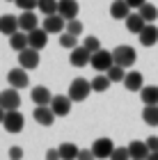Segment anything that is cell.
<instances>
[{"instance_id":"6da1fadb","label":"cell","mask_w":158,"mask_h":160,"mask_svg":"<svg viewBox=\"0 0 158 160\" xmlns=\"http://www.w3.org/2000/svg\"><path fill=\"white\" fill-rule=\"evenodd\" d=\"M94 92L92 89V82L89 80H85V78H76V80H71V85H69V92H67V96L71 101H83L89 96V94Z\"/></svg>"},{"instance_id":"7a4b0ae2","label":"cell","mask_w":158,"mask_h":160,"mask_svg":"<svg viewBox=\"0 0 158 160\" xmlns=\"http://www.w3.org/2000/svg\"><path fill=\"white\" fill-rule=\"evenodd\" d=\"M94 71H99V73H108L112 67H115V55H112V50H105L101 48L99 53L92 55V64H89Z\"/></svg>"},{"instance_id":"3957f363","label":"cell","mask_w":158,"mask_h":160,"mask_svg":"<svg viewBox=\"0 0 158 160\" xmlns=\"http://www.w3.org/2000/svg\"><path fill=\"white\" fill-rule=\"evenodd\" d=\"M112 55H115V64H119V67H124V69H131L135 60H138V53H135V48L133 46H126V43H121V46H117L112 50Z\"/></svg>"},{"instance_id":"277c9868","label":"cell","mask_w":158,"mask_h":160,"mask_svg":"<svg viewBox=\"0 0 158 160\" xmlns=\"http://www.w3.org/2000/svg\"><path fill=\"white\" fill-rule=\"evenodd\" d=\"M89 149L94 151L96 160H110L112 151L117 149V147H115V142L110 140V137H99V140H94V144H92Z\"/></svg>"},{"instance_id":"5b68a950","label":"cell","mask_w":158,"mask_h":160,"mask_svg":"<svg viewBox=\"0 0 158 160\" xmlns=\"http://www.w3.org/2000/svg\"><path fill=\"white\" fill-rule=\"evenodd\" d=\"M0 108L7 110V112L18 110V108H21V94H18V89L9 87V89H3V92H0Z\"/></svg>"},{"instance_id":"8992f818","label":"cell","mask_w":158,"mask_h":160,"mask_svg":"<svg viewBox=\"0 0 158 160\" xmlns=\"http://www.w3.org/2000/svg\"><path fill=\"white\" fill-rule=\"evenodd\" d=\"M39 62H41L39 50H34V48H25V50H21V53H18V67H21V69H25V71L37 69V67H39Z\"/></svg>"},{"instance_id":"52a82bcc","label":"cell","mask_w":158,"mask_h":160,"mask_svg":"<svg viewBox=\"0 0 158 160\" xmlns=\"http://www.w3.org/2000/svg\"><path fill=\"white\" fill-rule=\"evenodd\" d=\"M23 123H25V117L18 110H12V112L5 114L3 128L7 130V133H21V130H23Z\"/></svg>"},{"instance_id":"ba28073f","label":"cell","mask_w":158,"mask_h":160,"mask_svg":"<svg viewBox=\"0 0 158 160\" xmlns=\"http://www.w3.org/2000/svg\"><path fill=\"white\" fill-rule=\"evenodd\" d=\"M69 62H71V67H76V69H83V67H87V64H92V53L85 46H78L71 50V55H69Z\"/></svg>"},{"instance_id":"9c48e42d","label":"cell","mask_w":158,"mask_h":160,"mask_svg":"<svg viewBox=\"0 0 158 160\" xmlns=\"http://www.w3.org/2000/svg\"><path fill=\"white\" fill-rule=\"evenodd\" d=\"M28 80H30V76H28L25 69H9V73H7V82H9V87H14V89H23V87H28Z\"/></svg>"},{"instance_id":"30bf717a","label":"cell","mask_w":158,"mask_h":160,"mask_svg":"<svg viewBox=\"0 0 158 160\" xmlns=\"http://www.w3.org/2000/svg\"><path fill=\"white\" fill-rule=\"evenodd\" d=\"M32 117H34V121H37L39 126H53V121H55L57 114L53 112L51 105H37L34 112H32Z\"/></svg>"},{"instance_id":"8fae6325","label":"cell","mask_w":158,"mask_h":160,"mask_svg":"<svg viewBox=\"0 0 158 160\" xmlns=\"http://www.w3.org/2000/svg\"><path fill=\"white\" fill-rule=\"evenodd\" d=\"M44 30L48 34H62V30H67V21H64L60 14H53V16H46L44 18Z\"/></svg>"},{"instance_id":"7c38bea8","label":"cell","mask_w":158,"mask_h":160,"mask_svg":"<svg viewBox=\"0 0 158 160\" xmlns=\"http://www.w3.org/2000/svg\"><path fill=\"white\" fill-rule=\"evenodd\" d=\"M18 30H21L18 16H12V14H3V16H0V34L12 37V34H16Z\"/></svg>"},{"instance_id":"4fadbf2b","label":"cell","mask_w":158,"mask_h":160,"mask_svg":"<svg viewBox=\"0 0 158 160\" xmlns=\"http://www.w3.org/2000/svg\"><path fill=\"white\" fill-rule=\"evenodd\" d=\"M71 101L69 96H64V94H57V96H53L51 101V108H53V112L57 114V117H67V114L71 112Z\"/></svg>"},{"instance_id":"5bb4252c","label":"cell","mask_w":158,"mask_h":160,"mask_svg":"<svg viewBox=\"0 0 158 160\" xmlns=\"http://www.w3.org/2000/svg\"><path fill=\"white\" fill-rule=\"evenodd\" d=\"M131 5L126 2V0H112V5H110V16L115 21H126L128 16H131Z\"/></svg>"},{"instance_id":"9a60e30c","label":"cell","mask_w":158,"mask_h":160,"mask_svg":"<svg viewBox=\"0 0 158 160\" xmlns=\"http://www.w3.org/2000/svg\"><path fill=\"white\" fill-rule=\"evenodd\" d=\"M78 9H80L78 0H60V9H57V14H60L64 21H74V18H78Z\"/></svg>"},{"instance_id":"2e32d148","label":"cell","mask_w":158,"mask_h":160,"mask_svg":"<svg viewBox=\"0 0 158 160\" xmlns=\"http://www.w3.org/2000/svg\"><path fill=\"white\" fill-rule=\"evenodd\" d=\"M124 87L128 92H142L145 89V76L140 71H128L124 78Z\"/></svg>"},{"instance_id":"e0dca14e","label":"cell","mask_w":158,"mask_h":160,"mask_svg":"<svg viewBox=\"0 0 158 160\" xmlns=\"http://www.w3.org/2000/svg\"><path fill=\"white\" fill-rule=\"evenodd\" d=\"M138 37H140V43L145 48L156 46V43H158V28H156V23H147V28L138 34Z\"/></svg>"},{"instance_id":"ac0fdd59","label":"cell","mask_w":158,"mask_h":160,"mask_svg":"<svg viewBox=\"0 0 158 160\" xmlns=\"http://www.w3.org/2000/svg\"><path fill=\"white\" fill-rule=\"evenodd\" d=\"M18 25H21V32H28V34H30L32 30H37V28H39V18H37V14H34V12H21V16H18Z\"/></svg>"},{"instance_id":"d6986e66","label":"cell","mask_w":158,"mask_h":160,"mask_svg":"<svg viewBox=\"0 0 158 160\" xmlns=\"http://www.w3.org/2000/svg\"><path fill=\"white\" fill-rule=\"evenodd\" d=\"M128 153H131L133 160H147L149 153H151V149L147 147V142H142V140H133L131 144H128Z\"/></svg>"},{"instance_id":"ffe728a7","label":"cell","mask_w":158,"mask_h":160,"mask_svg":"<svg viewBox=\"0 0 158 160\" xmlns=\"http://www.w3.org/2000/svg\"><path fill=\"white\" fill-rule=\"evenodd\" d=\"M32 101H34V105H51V101H53V94L48 87L44 85H37V87H32Z\"/></svg>"},{"instance_id":"44dd1931","label":"cell","mask_w":158,"mask_h":160,"mask_svg":"<svg viewBox=\"0 0 158 160\" xmlns=\"http://www.w3.org/2000/svg\"><path fill=\"white\" fill-rule=\"evenodd\" d=\"M28 41H30V48L41 50V48H46V43H48V32L44 28H37V30H32L28 34Z\"/></svg>"},{"instance_id":"7402d4cb","label":"cell","mask_w":158,"mask_h":160,"mask_svg":"<svg viewBox=\"0 0 158 160\" xmlns=\"http://www.w3.org/2000/svg\"><path fill=\"white\" fill-rule=\"evenodd\" d=\"M147 28V21L140 16V12H133L131 16L126 18V30L128 32H133V34H140L142 30Z\"/></svg>"},{"instance_id":"603a6c76","label":"cell","mask_w":158,"mask_h":160,"mask_svg":"<svg viewBox=\"0 0 158 160\" xmlns=\"http://www.w3.org/2000/svg\"><path fill=\"white\" fill-rule=\"evenodd\" d=\"M9 48L12 50H16V53H21V50H25V48H30V41H28V32H16V34H12L9 37Z\"/></svg>"},{"instance_id":"cb8c5ba5","label":"cell","mask_w":158,"mask_h":160,"mask_svg":"<svg viewBox=\"0 0 158 160\" xmlns=\"http://www.w3.org/2000/svg\"><path fill=\"white\" fill-rule=\"evenodd\" d=\"M140 98L145 105H158V87L156 85H145V89L140 92Z\"/></svg>"},{"instance_id":"d4e9b609","label":"cell","mask_w":158,"mask_h":160,"mask_svg":"<svg viewBox=\"0 0 158 160\" xmlns=\"http://www.w3.org/2000/svg\"><path fill=\"white\" fill-rule=\"evenodd\" d=\"M57 149H60V158L62 160H78V153H80V149H78L74 142H62Z\"/></svg>"},{"instance_id":"484cf974","label":"cell","mask_w":158,"mask_h":160,"mask_svg":"<svg viewBox=\"0 0 158 160\" xmlns=\"http://www.w3.org/2000/svg\"><path fill=\"white\" fill-rule=\"evenodd\" d=\"M142 121H145L147 126L156 128L158 126V105H145V110H142Z\"/></svg>"},{"instance_id":"4316f807","label":"cell","mask_w":158,"mask_h":160,"mask_svg":"<svg viewBox=\"0 0 158 160\" xmlns=\"http://www.w3.org/2000/svg\"><path fill=\"white\" fill-rule=\"evenodd\" d=\"M138 12H140V16L145 18L147 23H156V21H158V7H156V5H151V2L142 5Z\"/></svg>"},{"instance_id":"83f0119b","label":"cell","mask_w":158,"mask_h":160,"mask_svg":"<svg viewBox=\"0 0 158 160\" xmlns=\"http://www.w3.org/2000/svg\"><path fill=\"white\" fill-rule=\"evenodd\" d=\"M60 9V0H39V12L44 16H53Z\"/></svg>"},{"instance_id":"f1b7e54d","label":"cell","mask_w":158,"mask_h":160,"mask_svg":"<svg viewBox=\"0 0 158 160\" xmlns=\"http://www.w3.org/2000/svg\"><path fill=\"white\" fill-rule=\"evenodd\" d=\"M110 85H112V80L108 78L105 73L96 76L94 80H92V89H94V92H99V94H101V92H105V89H108V87H110Z\"/></svg>"},{"instance_id":"f546056e","label":"cell","mask_w":158,"mask_h":160,"mask_svg":"<svg viewBox=\"0 0 158 160\" xmlns=\"http://www.w3.org/2000/svg\"><path fill=\"white\" fill-rule=\"evenodd\" d=\"M126 73H128V71L124 69V67H119V64H115V67L110 69V71H108V78H110L112 80V82H124V78H126Z\"/></svg>"},{"instance_id":"4dcf8cb0","label":"cell","mask_w":158,"mask_h":160,"mask_svg":"<svg viewBox=\"0 0 158 160\" xmlns=\"http://www.w3.org/2000/svg\"><path fill=\"white\" fill-rule=\"evenodd\" d=\"M60 46L67 48V50H74V48H78V37H74V34H69V32H64V34H60Z\"/></svg>"},{"instance_id":"1f68e13d","label":"cell","mask_w":158,"mask_h":160,"mask_svg":"<svg viewBox=\"0 0 158 160\" xmlns=\"http://www.w3.org/2000/svg\"><path fill=\"white\" fill-rule=\"evenodd\" d=\"M14 5H16L21 12H34V9H39V0H16Z\"/></svg>"},{"instance_id":"d6a6232c","label":"cell","mask_w":158,"mask_h":160,"mask_svg":"<svg viewBox=\"0 0 158 160\" xmlns=\"http://www.w3.org/2000/svg\"><path fill=\"white\" fill-rule=\"evenodd\" d=\"M67 32L74 34V37H80V34H83V21H78V18L67 21Z\"/></svg>"},{"instance_id":"836d02e7","label":"cell","mask_w":158,"mask_h":160,"mask_svg":"<svg viewBox=\"0 0 158 160\" xmlns=\"http://www.w3.org/2000/svg\"><path fill=\"white\" fill-rule=\"evenodd\" d=\"M83 46L89 50L92 55L94 53H99V50H101V41H99L96 37H85V41H83Z\"/></svg>"},{"instance_id":"e575fe53","label":"cell","mask_w":158,"mask_h":160,"mask_svg":"<svg viewBox=\"0 0 158 160\" xmlns=\"http://www.w3.org/2000/svg\"><path fill=\"white\" fill-rule=\"evenodd\" d=\"M110 160H133V158H131V153H128V147H117L112 151Z\"/></svg>"},{"instance_id":"d590c367","label":"cell","mask_w":158,"mask_h":160,"mask_svg":"<svg viewBox=\"0 0 158 160\" xmlns=\"http://www.w3.org/2000/svg\"><path fill=\"white\" fill-rule=\"evenodd\" d=\"M78 160H96V156H94V151H92V149H80Z\"/></svg>"},{"instance_id":"8d00e7d4","label":"cell","mask_w":158,"mask_h":160,"mask_svg":"<svg viewBox=\"0 0 158 160\" xmlns=\"http://www.w3.org/2000/svg\"><path fill=\"white\" fill-rule=\"evenodd\" d=\"M23 158V149L21 147H12L9 149V160H21Z\"/></svg>"},{"instance_id":"74e56055","label":"cell","mask_w":158,"mask_h":160,"mask_svg":"<svg viewBox=\"0 0 158 160\" xmlns=\"http://www.w3.org/2000/svg\"><path fill=\"white\" fill-rule=\"evenodd\" d=\"M147 147L151 149V151H158V135H151V137H147Z\"/></svg>"},{"instance_id":"f35d334b","label":"cell","mask_w":158,"mask_h":160,"mask_svg":"<svg viewBox=\"0 0 158 160\" xmlns=\"http://www.w3.org/2000/svg\"><path fill=\"white\" fill-rule=\"evenodd\" d=\"M46 160H62L60 158V149H48L46 151Z\"/></svg>"},{"instance_id":"ab89813d","label":"cell","mask_w":158,"mask_h":160,"mask_svg":"<svg viewBox=\"0 0 158 160\" xmlns=\"http://www.w3.org/2000/svg\"><path fill=\"white\" fill-rule=\"evenodd\" d=\"M128 5H131V9H140L142 5H147V0H126Z\"/></svg>"},{"instance_id":"60d3db41","label":"cell","mask_w":158,"mask_h":160,"mask_svg":"<svg viewBox=\"0 0 158 160\" xmlns=\"http://www.w3.org/2000/svg\"><path fill=\"white\" fill-rule=\"evenodd\" d=\"M147 160H158V151H151V153H149V158Z\"/></svg>"},{"instance_id":"b9f144b4","label":"cell","mask_w":158,"mask_h":160,"mask_svg":"<svg viewBox=\"0 0 158 160\" xmlns=\"http://www.w3.org/2000/svg\"><path fill=\"white\" fill-rule=\"evenodd\" d=\"M5 114H7V110H3V108H0V126H3V121H5Z\"/></svg>"},{"instance_id":"7bdbcfd3","label":"cell","mask_w":158,"mask_h":160,"mask_svg":"<svg viewBox=\"0 0 158 160\" xmlns=\"http://www.w3.org/2000/svg\"><path fill=\"white\" fill-rule=\"evenodd\" d=\"M7 2H16V0H7Z\"/></svg>"}]
</instances>
